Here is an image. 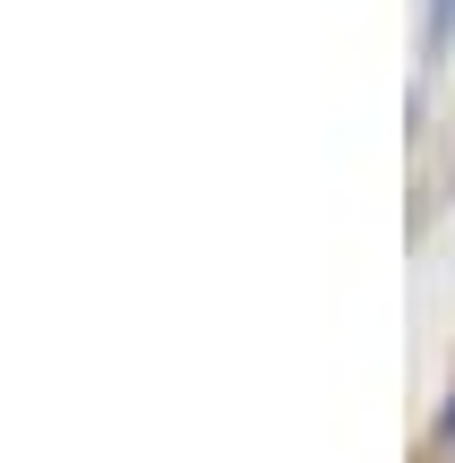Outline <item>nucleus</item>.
<instances>
[{
  "label": "nucleus",
  "instance_id": "obj_1",
  "mask_svg": "<svg viewBox=\"0 0 455 463\" xmlns=\"http://www.w3.org/2000/svg\"><path fill=\"white\" fill-rule=\"evenodd\" d=\"M455 34V0H430V43H447Z\"/></svg>",
  "mask_w": 455,
  "mask_h": 463
},
{
  "label": "nucleus",
  "instance_id": "obj_2",
  "mask_svg": "<svg viewBox=\"0 0 455 463\" xmlns=\"http://www.w3.org/2000/svg\"><path fill=\"white\" fill-rule=\"evenodd\" d=\"M447 420H455V412H447Z\"/></svg>",
  "mask_w": 455,
  "mask_h": 463
}]
</instances>
